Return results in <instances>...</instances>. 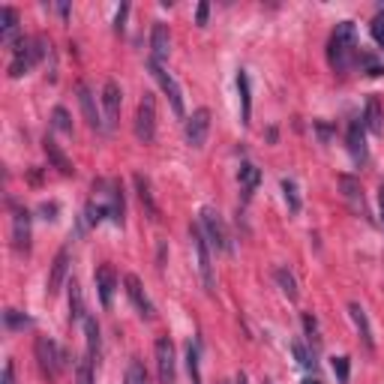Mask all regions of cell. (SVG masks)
<instances>
[{"mask_svg":"<svg viewBox=\"0 0 384 384\" xmlns=\"http://www.w3.org/2000/svg\"><path fill=\"white\" fill-rule=\"evenodd\" d=\"M357 28L354 21H340L336 30L330 33V42H328V60L336 72H348L357 64Z\"/></svg>","mask_w":384,"mask_h":384,"instance_id":"cell-1","label":"cell"},{"mask_svg":"<svg viewBox=\"0 0 384 384\" xmlns=\"http://www.w3.org/2000/svg\"><path fill=\"white\" fill-rule=\"evenodd\" d=\"M45 52H48V42L42 40V36H33V40H30V36H18V40L12 42L9 76H12V78L28 76V72L45 57Z\"/></svg>","mask_w":384,"mask_h":384,"instance_id":"cell-2","label":"cell"},{"mask_svg":"<svg viewBox=\"0 0 384 384\" xmlns=\"http://www.w3.org/2000/svg\"><path fill=\"white\" fill-rule=\"evenodd\" d=\"M33 352H36V360H40V369L48 378H57L60 372L69 366V354L54 340H48V336H40V340H36Z\"/></svg>","mask_w":384,"mask_h":384,"instance_id":"cell-3","label":"cell"},{"mask_svg":"<svg viewBox=\"0 0 384 384\" xmlns=\"http://www.w3.org/2000/svg\"><path fill=\"white\" fill-rule=\"evenodd\" d=\"M189 240H192V252H196V268L201 276L204 292L213 294L216 292V276H213V261H210V244L204 240L198 225H189Z\"/></svg>","mask_w":384,"mask_h":384,"instance_id":"cell-4","label":"cell"},{"mask_svg":"<svg viewBox=\"0 0 384 384\" xmlns=\"http://www.w3.org/2000/svg\"><path fill=\"white\" fill-rule=\"evenodd\" d=\"M198 228H201L204 240H208L213 249L232 252V234H228V225H225V220L220 216L216 208H201V225Z\"/></svg>","mask_w":384,"mask_h":384,"instance_id":"cell-5","label":"cell"},{"mask_svg":"<svg viewBox=\"0 0 384 384\" xmlns=\"http://www.w3.org/2000/svg\"><path fill=\"white\" fill-rule=\"evenodd\" d=\"M148 69H150V76L160 81V88H162V93L168 96V102H172V108H174V114L177 117H184V90H180V84H177V78L172 76V72H165V66L162 64H156V60H148Z\"/></svg>","mask_w":384,"mask_h":384,"instance_id":"cell-6","label":"cell"},{"mask_svg":"<svg viewBox=\"0 0 384 384\" xmlns=\"http://www.w3.org/2000/svg\"><path fill=\"white\" fill-rule=\"evenodd\" d=\"M136 138L141 144H150L156 138V100L153 93H144L136 112Z\"/></svg>","mask_w":384,"mask_h":384,"instance_id":"cell-7","label":"cell"},{"mask_svg":"<svg viewBox=\"0 0 384 384\" xmlns=\"http://www.w3.org/2000/svg\"><path fill=\"white\" fill-rule=\"evenodd\" d=\"M208 132H210V112H208V108H196V112L186 117V124H184L186 144H189V148H204Z\"/></svg>","mask_w":384,"mask_h":384,"instance_id":"cell-8","label":"cell"},{"mask_svg":"<svg viewBox=\"0 0 384 384\" xmlns=\"http://www.w3.org/2000/svg\"><path fill=\"white\" fill-rule=\"evenodd\" d=\"M124 285H126V297L132 300V306L138 309V316L150 321V318L156 316V309H153V300L148 297V292H144L141 280H138L136 273H126V276H124Z\"/></svg>","mask_w":384,"mask_h":384,"instance_id":"cell-9","label":"cell"},{"mask_svg":"<svg viewBox=\"0 0 384 384\" xmlns=\"http://www.w3.org/2000/svg\"><path fill=\"white\" fill-rule=\"evenodd\" d=\"M156 352V372H160L162 384H174V342L168 336H160L153 345Z\"/></svg>","mask_w":384,"mask_h":384,"instance_id":"cell-10","label":"cell"},{"mask_svg":"<svg viewBox=\"0 0 384 384\" xmlns=\"http://www.w3.org/2000/svg\"><path fill=\"white\" fill-rule=\"evenodd\" d=\"M30 210L28 208H18L12 204V246L18 252H28L30 249Z\"/></svg>","mask_w":384,"mask_h":384,"instance_id":"cell-11","label":"cell"},{"mask_svg":"<svg viewBox=\"0 0 384 384\" xmlns=\"http://www.w3.org/2000/svg\"><path fill=\"white\" fill-rule=\"evenodd\" d=\"M120 102H124V93H120V84L108 78L102 84V112H105V126H114L120 117Z\"/></svg>","mask_w":384,"mask_h":384,"instance_id":"cell-12","label":"cell"},{"mask_svg":"<svg viewBox=\"0 0 384 384\" xmlns=\"http://www.w3.org/2000/svg\"><path fill=\"white\" fill-rule=\"evenodd\" d=\"M340 189H342V198L348 201V208L354 213L366 216V198H364V186H360V180L352 177V174H340Z\"/></svg>","mask_w":384,"mask_h":384,"instance_id":"cell-13","label":"cell"},{"mask_svg":"<svg viewBox=\"0 0 384 384\" xmlns=\"http://www.w3.org/2000/svg\"><path fill=\"white\" fill-rule=\"evenodd\" d=\"M66 276H69V246L57 249V256L52 261V273H48V294H57L60 288H64Z\"/></svg>","mask_w":384,"mask_h":384,"instance_id":"cell-14","label":"cell"},{"mask_svg":"<svg viewBox=\"0 0 384 384\" xmlns=\"http://www.w3.org/2000/svg\"><path fill=\"white\" fill-rule=\"evenodd\" d=\"M114 288H117L114 268L112 264H100V268H96V292H100V300H102L105 309L112 306V300H114Z\"/></svg>","mask_w":384,"mask_h":384,"instance_id":"cell-15","label":"cell"},{"mask_svg":"<svg viewBox=\"0 0 384 384\" xmlns=\"http://www.w3.org/2000/svg\"><path fill=\"white\" fill-rule=\"evenodd\" d=\"M168 52H172V36H168V28L162 21H153V28H150V60L162 64V60L168 57Z\"/></svg>","mask_w":384,"mask_h":384,"instance_id":"cell-16","label":"cell"},{"mask_svg":"<svg viewBox=\"0 0 384 384\" xmlns=\"http://www.w3.org/2000/svg\"><path fill=\"white\" fill-rule=\"evenodd\" d=\"M76 93H78V102H81V112H84L88 126H90V129H102L105 124H102L100 112H96V96L90 93V88H88L84 81H78V84H76Z\"/></svg>","mask_w":384,"mask_h":384,"instance_id":"cell-17","label":"cell"},{"mask_svg":"<svg viewBox=\"0 0 384 384\" xmlns=\"http://www.w3.org/2000/svg\"><path fill=\"white\" fill-rule=\"evenodd\" d=\"M345 141H348V150H352L354 162H366V126H364V120H352Z\"/></svg>","mask_w":384,"mask_h":384,"instance_id":"cell-18","label":"cell"},{"mask_svg":"<svg viewBox=\"0 0 384 384\" xmlns=\"http://www.w3.org/2000/svg\"><path fill=\"white\" fill-rule=\"evenodd\" d=\"M42 150H45V156H48V162H52V168H57L60 174H66V177L76 174V168H72V162H69V156L60 150V144H57L52 136L42 138Z\"/></svg>","mask_w":384,"mask_h":384,"instance_id":"cell-19","label":"cell"},{"mask_svg":"<svg viewBox=\"0 0 384 384\" xmlns=\"http://www.w3.org/2000/svg\"><path fill=\"white\" fill-rule=\"evenodd\" d=\"M132 180H136V192H138L141 208L148 210L150 220H160V204H156V198H153V186H150V180L144 177V174H136Z\"/></svg>","mask_w":384,"mask_h":384,"instance_id":"cell-20","label":"cell"},{"mask_svg":"<svg viewBox=\"0 0 384 384\" xmlns=\"http://www.w3.org/2000/svg\"><path fill=\"white\" fill-rule=\"evenodd\" d=\"M348 316H352V321H354V328L360 333V340H364V345L372 352V348H376V340H372V328H369V318H366L364 306H360V304H348Z\"/></svg>","mask_w":384,"mask_h":384,"instance_id":"cell-21","label":"cell"},{"mask_svg":"<svg viewBox=\"0 0 384 384\" xmlns=\"http://www.w3.org/2000/svg\"><path fill=\"white\" fill-rule=\"evenodd\" d=\"M0 40L6 45L18 40V12L12 6H0Z\"/></svg>","mask_w":384,"mask_h":384,"instance_id":"cell-22","label":"cell"},{"mask_svg":"<svg viewBox=\"0 0 384 384\" xmlns=\"http://www.w3.org/2000/svg\"><path fill=\"white\" fill-rule=\"evenodd\" d=\"M364 126H366L369 132H376V136H381V132H384V114H381V102H378V96H369V100H366Z\"/></svg>","mask_w":384,"mask_h":384,"instance_id":"cell-23","label":"cell"},{"mask_svg":"<svg viewBox=\"0 0 384 384\" xmlns=\"http://www.w3.org/2000/svg\"><path fill=\"white\" fill-rule=\"evenodd\" d=\"M237 93H240V120L244 126H249V117H252V96H249V76L244 69L237 72Z\"/></svg>","mask_w":384,"mask_h":384,"instance_id":"cell-24","label":"cell"},{"mask_svg":"<svg viewBox=\"0 0 384 384\" xmlns=\"http://www.w3.org/2000/svg\"><path fill=\"white\" fill-rule=\"evenodd\" d=\"M237 180H240V186H244L246 196H252V192L258 189V184H261V172L252 162H244V165H240V172H237Z\"/></svg>","mask_w":384,"mask_h":384,"instance_id":"cell-25","label":"cell"},{"mask_svg":"<svg viewBox=\"0 0 384 384\" xmlns=\"http://www.w3.org/2000/svg\"><path fill=\"white\" fill-rule=\"evenodd\" d=\"M84 336H88V360L96 364V357H100V324L93 316L84 318Z\"/></svg>","mask_w":384,"mask_h":384,"instance_id":"cell-26","label":"cell"},{"mask_svg":"<svg viewBox=\"0 0 384 384\" xmlns=\"http://www.w3.org/2000/svg\"><path fill=\"white\" fill-rule=\"evenodd\" d=\"M81 318H88L84 316V297H81V285L72 280L69 282V321L76 324V321H81Z\"/></svg>","mask_w":384,"mask_h":384,"instance_id":"cell-27","label":"cell"},{"mask_svg":"<svg viewBox=\"0 0 384 384\" xmlns=\"http://www.w3.org/2000/svg\"><path fill=\"white\" fill-rule=\"evenodd\" d=\"M357 66L364 69L366 76H372V78L384 76V64H378V57H376V54H369V52H364V48L357 52Z\"/></svg>","mask_w":384,"mask_h":384,"instance_id":"cell-28","label":"cell"},{"mask_svg":"<svg viewBox=\"0 0 384 384\" xmlns=\"http://www.w3.org/2000/svg\"><path fill=\"white\" fill-rule=\"evenodd\" d=\"M273 276H276V282H280V288L285 292V297H288V300H297V280H294V276L288 273L285 268H276Z\"/></svg>","mask_w":384,"mask_h":384,"instance_id":"cell-29","label":"cell"},{"mask_svg":"<svg viewBox=\"0 0 384 384\" xmlns=\"http://www.w3.org/2000/svg\"><path fill=\"white\" fill-rule=\"evenodd\" d=\"M186 369H189V378L192 384H201V366H198V345L189 342L186 345Z\"/></svg>","mask_w":384,"mask_h":384,"instance_id":"cell-30","label":"cell"},{"mask_svg":"<svg viewBox=\"0 0 384 384\" xmlns=\"http://www.w3.org/2000/svg\"><path fill=\"white\" fill-rule=\"evenodd\" d=\"M282 196H285L288 210L297 213L300 210V192H297V184H294L292 177H282Z\"/></svg>","mask_w":384,"mask_h":384,"instance_id":"cell-31","label":"cell"},{"mask_svg":"<svg viewBox=\"0 0 384 384\" xmlns=\"http://www.w3.org/2000/svg\"><path fill=\"white\" fill-rule=\"evenodd\" d=\"M52 126L57 132H64V136H72V120H69V112L64 105H57L54 112H52Z\"/></svg>","mask_w":384,"mask_h":384,"instance_id":"cell-32","label":"cell"},{"mask_svg":"<svg viewBox=\"0 0 384 384\" xmlns=\"http://www.w3.org/2000/svg\"><path fill=\"white\" fill-rule=\"evenodd\" d=\"M292 352H294L297 364L304 366V369H312V366H316V354H312V352H309V348H306L304 342H292Z\"/></svg>","mask_w":384,"mask_h":384,"instance_id":"cell-33","label":"cell"},{"mask_svg":"<svg viewBox=\"0 0 384 384\" xmlns=\"http://www.w3.org/2000/svg\"><path fill=\"white\" fill-rule=\"evenodd\" d=\"M126 384H148V369H144L138 360H132L126 369Z\"/></svg>","mask_w":384,"mask_h":384,"instance_id":"cell-34","label":"cell"},{"mask_svg":"<svg viewBox=\"0 0 384 384\" xmlns=\"http://www.w3.org/2000/svg\"><path fill=\"white\" fill-rule=\"evenodd\" d=\"M76 384H93V360H81L78 364Z\"/></svg>","mask_w":384,"mask_h":384,"instance_id":"cell-35","label":"cell"},{"mask_svg":"<svg viewBox=\"0 0 384 384\" xmlns=\"http://www.w3.org/2000/svg\"><path fill=\"white\" fill-rule=\"evenodd\" d=\"M4 321H6L9 330H12V328H24V324H30V318L21 316V312H16V309H6V312H4Z\"/></svg>","mask_w":384,"mask_h":384,"instance_id":"cell-36","label":"cell"},{"mask_svg":"<svg viewBox=\"0 0 384 384\" xmlns=\"http://www.w3.org/2000/svg\"><path fill=\"white\" fill-rule=\"evenodd\" d=\"M369 30H372V40H376V42H378V45L384 48V12H378V16L372 18Z\"/></svg>","mask_w":384,"mask_h":384,"instance_id":"cell-37","label":"cell"},{"mask_svg":"<svg viewBox=\"0 0 384 384\" xmlns=\"http://www.w3.org/2000/svg\"><path fill=\"white\" fill-rule=\"evenodd\" d=\"M304 330L309 336V342H318V321H316V316H309V312H304Z\"/></svg>","mask_w":384,"mask_h":384,"instance_id":"cell-38","label":"cell"},{"mask_svg":"<svg viewBox=\"0 0 384 384\" xmlns=\"http://www.w3.org/2000/svg\"><path fill=\"white\" fill-rule=\"evenodd\" d=\"M333 372L340 384H348V357H333Z\"/></svg>","mask_w":384,"mask_h":384,"instance_id":"cell-39","label":"cell"},{"mask_svg":"<svg viewBox=\"0 0 384 384\" xmlns=\"http://www.w3.org/2000/svg\"><path fill=\"white\" fill-rule=\"evenodd\" d=\"M0 384H16V360H6L4 364V378Z\"/></svg>","mask_w":384,"mask_h":384,"instance_id":"cell-40","label":"cell"},{"mask_svg":"<svg viewBox=\"0 0 384 384\" xmlns=\"http://www.w3.org/2000/svg\"><path fill=\"white\" fill-rule=\"evenodd\" d=\"M126 16H129V4L120 6L117 16H114V30H117V33H124V21H126Z\"/></svg>","mask_w":384,"mask_h":384,"instance_id":"cell-41","label":"cell"},{"mask_svg":"<svg viewBox=\"0 0 384 384\" xmlns=\"http://www.w3.org/2000/svg\"><path fill=\"white\" fill-rule=\"evenodd\" d=\"M208 16H210V4H198V9H196V21H198V24H208Z\"/></svg>","mask_w":384,"mask_h":384,"instance_id":"cell-42","label":"cell"},{"mask_svg":"<svg viewBox=\"0 0 384 384\" xmlns=\"http://www.w3.org/2000/svg\"><path fill=\"white\" fill-rule=\"evenodd\" d=\"M40 213H45V220H54L52 213H57V204H42V210Z\"/></svg>","mask_w":384,"mask_h":384,"instance_id":"cell-43","label":"cell"},{"mask_svg":"<svg viewBox=\"0 0 384 384\" xmlns=\"http://www.w3.org/2000/svg\"><path fill=\"white\" fill-rule=\"evenodd\" d=\"M378 204H381V222H384V184H381V189H378Z\"/></svg>","mask_w":384,"mask_h":384,"instance_id":"cell-44","label":"cell"},{"mask_svg":"<svg viewBox=\"0 0 384 384\" xmlns=\"http://www.w3.org/2000/svg\"><path fill=\"white\" fill-rule=\"evenodd\" d=\"M237 384H246V376H244V372H240V376H237Z\"/></svg>","mask_w":384,"mask_h":384,"instance_id":"cell-45","label":"cell"},{"mask_svg":"<svg viewBox=\"0 0 384 384\" xmlns=\"http://www.w3.org/2000/svg\"><path fill=\"white\" fill-rule=\"evenodd\" d=\"M304 384H321V381H312V378H306V381H304Z\"/></svg>","mask_w":384,"mask_h":384,"instance_id":"cell-46","label":"cell"}]
</instances>
